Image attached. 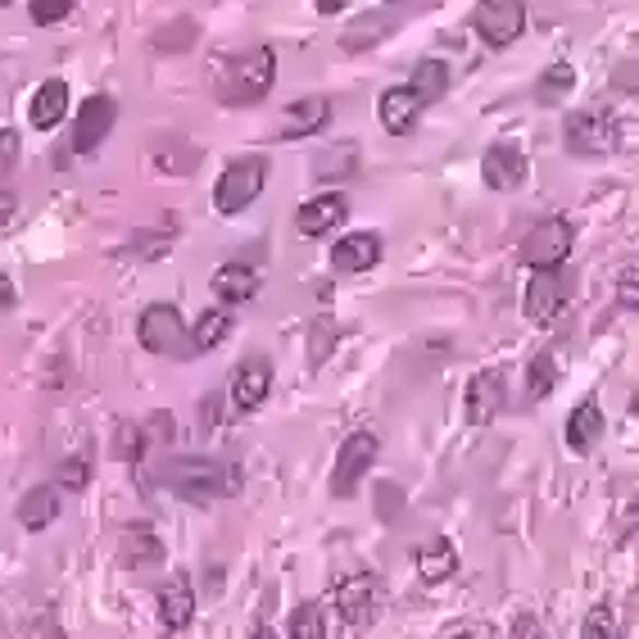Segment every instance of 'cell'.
Here are the masks:
<instances>
[{
	"instance_id": "obj_1",
	"label": "cell",
	"mask_w": 639,
	"mask_h": 639,
	"mask_svg": "<svg viewBox=\"0 0 639 639\" xmlns=\"http://www.w3.org/2000/svg\"><path fill=\"white\" fill-rule=\"evenodd\" d=\"M272 82H277V55H272L268 46H255L246 55H236L232 64L218 73V100L223 105H255L263 100Z\"/></svg>"
},
{
	"instance_id": "obj_2",
	"label": "cell",
	"mask_w": 639,
	"mask_h": 639,
	"mask_svg": "<svg viewBox=\"0 0 639 639\" xmlns=\"http://www.w3.org/2000/svg\"><path fill=\"white\" fill-rule=\"evenodd\" d=\"M164 481L181 499H196V504H213L218 495H232L236 490V472L232 468H218V463H204V459H181V463H168L164 468Z\"/></svg>"
},
{
	"instance_id": "obj_3",
	"label": "cell",
	"mask_w": 639,
	"mask_h": 639,
	"mask_svg": "<svg viewBox=\"0 0 639 639\" xmlns=\"http://www.w3.org/2000/svg\"><path fill=\"white\" fill-rule=\"evenodd\" d=\"M263 181H268V159L263 155H246V159L227 164L218 187H213V209H218L223 218H236L240 209H250L263 196Z\"/></svg>"
},
{
	"instance_id": "obj_4",
	"label": "cell",
	"mask_w": 639,
	"mask_h": 639,
	"mask_svg": "<svg viewBox=\"0 0 639 639\" xmlns=\"http://www.w3.org/2000/svg\"><path fill=\"white\" fill-rule=\"evenodd\" d=\"M141 345L150 354H164V358H191L196 345H191V327L181 322V313L173 304H150L141 313Z\"/></svg>"
},
{
	"instance_id": "obj_5",
	"label": "cell",
	"mask_w": 639,
	"mask_h": 639,
	"mask_svg": "<svg viewBox=\"0 0 639 639\" xmlns=\"http://www.w3.org/2000/svg\"><path fill=\"white\" fill-rule=\"evenodd\" d=\"M617 118L607 109H576L563 123V141L571 155H613L617 150Z\"/></svg>"
},
{
	"instance_id": "obj_6",
	"label": "cell",
	"mask_w": 639,
	"mask_h": 639,
	"mask_svg": "<svg viewBox=\"0 0 639 639\" xmlns=\"http://www.w3.org/2000/svg\"><path fill=\"white\" fill-rule=\"evenodd\" d=\"M472 27H476V37L485 46H512L517 37H522V27H526V5L522 0H481V5L472 10Z\"/></svg>"
},
{
	"instance_id": "obj_7",
	"label": "cell",
	"mask_w": 639,
	"mask_h": 639,
	"mask_svg": "<svg viewBox=\"0 0 639 639\" xmlns=\"http://www.w3.org/2000/svg\"><path fill=\"white\" fill-rule=\"evenodd\" d=\"M576 227L567 218H544L522 236V263L526 268H563L571 255Z\"/></svg>"
},
{
	"instance_id": "obj_8",
	"label": "cell",
	"mask_w": 639,
	"mask_h": 639,
	"mask_svg": "<svg viewBox=\"0 0 639 639\" xmlns=\"http://www.w3.org/2000/svg\"><path fill=\"white\" fill-rule=\"evenodd\" d=\"M377 436L372 431H354L345 445H341V453H336V472H331V490H336L341 499H350L358 485H363V472H368L372 463H377Z\"/></svg>"
},
{
	"instance_id": "obj_9",
	"label": "cell",
	"mask_w": 639,
	"mask_h": 639,
	"mask_svg": "<svg viewBox=\"0 0 639 639\" xmlns=\"http://www.w3.org/2000/svg\"><path fill=\"white\" fill-rule=\"evenodd\" d=\"M567 286H571L567 272H558V268H535V277H531V286H526V299H522L526 318H531V322H554L558 309L567 304V295H571Z\"/></svg>"
},
{
	"instance_id": "obj_10",
	"label": "cell",
	"mask_w": 639,
	"mask_h": 639,
	"mask_svg": "<svg viewBox=\"0 0 639 639\" xmlns=\"http://www.w3.org/2000/svg\"><path fill=\"white\" fill-rule=\"evenodd\" d=\"M118 123V105L109 96H91L82 109H78V123H73V155H91Z\"/></svg>"
},
{
	"instance_id": "obj_11",
	"label": "cell",
	"mask_w": 639,
	"mask_h": 639,
	"mask_svg": "<svg viewBox=\"0 0 639 639\" xmlns=\"http://www.w3.org/2000/svg\"><path fill=\"white\" fill-rule=\"evenodd\" d=\"M331 607H336V617L345 626H368L372 613H377L372 576H345V581H336V590H331Z\"/></svg>"
},
{
	"instance_id": "obj_12",
	"label": "cell",
	"mask_w": 639,
	"mask_h": 639,
	"mask_svg": "<svg viewBox=\"0 0 639 639\" xmlns=\"http://www.w3.org/2000/svg\"><path fill=\"white\" fill-rule=\"evenodd\" d=\"M481 177H485V187H490V191H517L526 181L522 145H512V141L490 145V150H485V159H481Z\"/></svg>"
},
{
	"instance_id": "obj_13",
	"label": "cell",
	"mask_w": 639,
	"mask_h": 639,
	"mask_svg": "<svg viewBox=\"0 0 639 639\" xmlns=\"http://www.w3.org/2000/svg\"><path fill=\"white\" fill-rule=\"evenodd\" d=\"M345 213H350V200H345L341 191H322V196H313L309 204H299L295 232H299V236H327L331 227L345 223Z\"/></svg>"
},
{
	"instance_id": "obj_14",
	"label": "cell",
	"mask_w": 639,
	"mask_h": 639,
	"mask_svg": "<svg viewBox=\"0 0 639 639\" xmlns=\"http://www.w3.org/2000/svg\"><path fill=\"white\" fill-rule=\"evenodd\" d=\"M268 390H272V363L268 358H246L232 377V404L240 413H255L268 400Z\"/></svg>"
},
{
	"instance_id": "obj_15",
	"label": "cell",
	"mask_w": 639,
	"mask_h": 639,
	"mask_svg": "<svg viewBox=\"0 0 639 639\" xmlns=\"http://www.w3.org/2000/svg\"><path fill=\"white\" fill-rule=\"evenodd\" d=\"M504 400H508L504 372H499V368H485V372H476V377H472V386H468V417H472L476 426L495 422V417H499V409H504Z\"/></svg>"
},
{
	"instance_id": "obj_16",
	"label": "cell",
	"mask_w": 639,
	"mask_h": 639,
	"mask_svg": "<svg viewBox=\"0 0 639 639\" xmlns=\"http://www.w3.org/2000/svg\"><path fill=\"white\" fill-rule=\"evenodd\" d=\"M377 263H381V236H372V232H350L331 250V268L336 272H368Z\"/></svg>"
},
{
	"instance_id": "obj_17",
	"label": "cell",
	"mask_w": 639,
	"mask_h": 639,
	"mask_svg": "<svg viewBox=\"0 0 639 639\" xmlns=\"http://www.w3.org/2000/svg\"><path fill=\"white\" fill-rule=\"evenodd\" d=\"M417 114H422V100L413 96L409 86H390V91H381V100H377V118H381V128H386L390 137H404V132H413Z\"/></svg>"
},
{
	"instance_id": "obj_18",
	"label": "cell",
	"mask_w": 639,
	"mask_h": 639,
	"mask_svg": "<svg viewBox=\"0 0 639 639\" xmlns=\"http://www.w3.org/2000/svg\"><path fill=\"white\" fill-rule=\"evenodd\" d=\"M64 114H69V86L59 82V78L42 82L33 105H27V123H33L37 132H50V128L64 123Z\"/></svg>"
},
{
	"instance_id": "obj_19",
	"label": "cell",
	"mask_w": 639,
	"mask_h": 639,
	"mask_svg": "<svg viewBox=\"0 0 639 639\" xmlns=\"http://www.w3.org/2000/svg\"><path fill=\"white\" fill-rule=\"evenodd\" d=\"M259 291H263V277L250 263H223L218 272H213V295H218L223 304H250Z\"/></svg>"
},
{
	"instance_id": "obj_20",
	"label": "cell",
	"mask_w": 639,
	"mask_h": 639,
	"mask_svg": "<svg viewBox=\"0 0 639 639\" xmlns=\"http://www.w3.org/2000/svg\"><path fill=\"white\" fill-rule=\"evenodd\" d=\"M603 431H607L603 409H599L594 400L576 404V409H571V417H567V449H571V453H590V449L603 440Z\"/></svg>"
},
{
	"instance_id": "obj_21",
	"label": "cell",
	"mask_w": 639,
	"mask_h": 639,
	"mask_svg": "<svg viewBox=\"0 0 639 639\" xmlns=\"http://www.w3.org/2000/svg\"><path fill=\"white\" fill-rule=\"evenodd\" d=\"M159 622L168 630H187L196 622V590H191V581H168L159 590Z\"/></svg>"
},
{
	"instance_id": "obj_22",
	"label": "cell",
	"mask_w": 639,
	"mask_h": 639,
	"mask_svg": "<svg viewBox=\"0 0 639 639\" xmlns=\"http://www.w3.org/2000/svg\"><path fill=\"white\" fill-rule=\"evenodd\" d=\"M413 563H417V576L422 581H449L453 571H459V549H453L449 540H426L422 549L413 554Z\"/></svg>"
},
{
	"instance_id": "obj_23",
	"label": "cell",
	"mask_w": 639,
	"mask_h": 639,
	"mask_svg": "<svg viewBox=\"0 0 639 639\" xmlns=\"http://www.w3.org/2000/svg\"><path fill=\"white\" fill-rule=\"evenodd\" d=\"M327 118H331V105L322 96H309V100H299L291 105V114L282 118V137L286 141H299V137H313L327 128Z\"/></svg>"
},
{
	"instance_id": "obj_24",
	"label": "cell",
	"mask_w": 639,
	"mask_h": 639,
	"mask_svg": "<svg viewBox=\"0 0 639 639\" xmlns=\"http://www.w3.org/2000/svg\"><path fill=\"white\" fill-rule=\"evenodd\" d=\"M55 517H59V490H55V485H37V490H27L19 499V522L27 531H46Z\"/></svg>"
},
{
	"instance_id": "obj_25",
	"label": "cell",
	"mask_w": 639,
	"mask_h": 639,
	"mask_svg": "<svg viewBox=\"0 0 639 639\" xmlns=\"http://www.w3.org/2000/svg\"><path fill=\"white\" fill-rule=\"evenodd\" d=\"M358 164H363L358 145H354V141H341V145H331L327 155L313 159V177H318V181H350V177L358 173Z\"/></svg>"
},
{
	"instance_id": "obj_26",
	"label": "cell",
	"mask_w": 639,
	"mask_h": 639,
	"mask_svg": "<svg viewBox=\"0 0 639 639\" xmlns=\"http://www.w3.org/2000/svg\"><path fill=\"white\" fill-rule=\"evenodd\" d=\"M409 91L422 105H436L449 91V69L440 64V59H422V64L413 69V78H409Z\"/></svg>"
},
{
	"instance_id": "obj_27",
	"label": "cell",
	"mask_w": 639,
	"mask_h": 639,
	"mask_svg": "<svg viewBox=\"0 0 639 639\" xmlns=\"http://www.w3.org/2000/svg\"><path fill=\"white\" fill-rule=\"evenodd\" d=\"M164 558V544L150 526H128L123 531V563L128 567H155Z\"/></svg>"
},
{
	"instance_id": "obj_28",
	"label": "cell",
	"mask_w": 639,
	"mask_h": 639,
	"mask_svg": "<svg viewBox=\"0 0 639 639\" xmlns=\"http://www.w3.org/2000/svg\"><path fill=\"white\" fill-rule=\"evenodd\" d=\"M390 27H394L390 14H363V19H354L345 33H341V46L345 50H368V46H377L390 33Z\"/></svg>"
},
{
	"instance_id": "obj_29",
	"label": "cell",
	"mask_w": 639,
	"mask_h": 639,
	"mask_svg": "<svg viewBox=\"0 0 639 639\" xmlns=\"http://www.w3.org/2000/svg\"><path fill=\"white\" fill-rule=\"evenodd\" d=\"M227 336H232V318H227L223 309H209V313H200V322L191 327V345H196V354L218 350Z\"/></svg>"
},
{
	"instance_id": "obj_30",
	"label": "cell",
	"mask_w": 639,
	"mask_h": 639,
	"mask_svg": "<svg viewBox=\"0 0 639 639\" xmlns=\"http://www.w3.org/2000/svg\"><path fill=\"white\" fill-rule=\"evenodd\" d=\"M114 459L118 463H141L145 459V426L118 422V431H114Z\"/></svg>"
},
{
	"instance_id": "obj_31",
	"label": "cell",
	"mask_w": 639,
	"mask_h": 639,
	"mask_svg": "<svg viewBox=\"0 0 639 639\" xmlns=\"http://www.w3.org/2000/svg\"><path fill=\"white\" fill-rule=\"evenodd\" d=\"M196 37H200V27H196V19H177V23H164L159 33H155V50H191L196 46Z\"/></svg>"
},
{
	"instance_id": "obj_32",
	"label": "cell",
	"mask_w": 639,
	"mask_h": 639,
	"mask_svg": "<svg viewBox=\"0 0 639 639\" xmlns=\"http://www.w3.org/2000/svg\"><path fill=\"white\" fill-rule=\"evenodd\" d=\"M554 381H558L554 354H535L531 358V372H526V394H531V400H544V394L554 390Z\"/></svg>"
},
{
	"instance_id": "obj_33",
	"label": "cell",
	"mask_w": 639,
	"mask_h": 639,
	"mask_svg": "<svg viewBox=\"0 0 639 639\" xmlns=\"http://www.w3.org/2000/svg\"><path fill=\"white\" fill-rule=\"evenodd\" d=\"M291 635H295V639H322V635H327L322 607H318V603H299L295 613H291Z\"/></svg>"
},
{
	"instance_id": "obj_34",
	"label": "cell",
	"mask_w": 639,
	"mask_h": 639,
	"mask_svg": "<svg viewBox=\"0 0 639 639\" xmlns=\"http://www.w3.org/2000/svg\"><path fill=\"white\" fill-rule=\"evenodd\" d=\"M571 86H576V69H571V64H554L549 73L540 78V86H535V91H540V100H544V105H558Z\"/></svg>"
},
{
	"instance_id": "obj_35",
	"label": "cell",
	"mask_w": 639,
	"mask_h": 639,
	"mask_svg": "<svg viewBox=\"0 0 639 639\" xmlns=\"http://www.w3.org/2000/svg\"><path fill=\"white\" fill-rule=\"evenodd\" d=\"M331 345H336V322H331V318L313 322V331H309V363H313V368L331 354Z\"/></svg>"
},
{
	"instance_id": "obj_36",
	"label": "cell",
	"mask_w": 639,
	"mask_h": 639,
	"mask_svg": "<svg viewBox=\"0 0 639 639\" xmlns=\"http://www.w3.org/2000/svg\"><path fill=\"white\" fill-rule=\"evenodd\" d=\"M73 5H78V0H33V5H27V14H33L37 27H50V23H59V19H69Z\"/></svg>"
},
{
	"instance_id": "obj_37",
	"label": "cell",
	"mask_w": 639,
	"mask_h": 639,
	"mask_svg": "<svg viewBox=\"0 0 639 639\" xmlns=\"http://www.w3.org/2000/svg\"><path fill=\"white\" fill-rule=\"evenodd\" d=\"M581 635H585V639H617V617H613V607H607V603H599L594 613L585 617Z\"/></svg>"
},
{
	"instance_id": "obj_38",
	"label": "cell",
	"mask_w": 639,
	"mask_h": 639,
	"mask_svg": "<svg viewBox=\"0 0 639 639\" xmlns=\"http://www.w3.org/2000/svg\"><path fill=\"white\" fill-rule=\"evenodd\" d=\"M86 481H91V468H86V459H69L64 468H59V485H64V490H86Z\"/></svg>"
},
{
	"instance_id": "obj_39",
	"label": "cell",
	"mask_w": 639,
	"mask_h": 639,
	"mask_svg": "<svg viewBox=\"0 0 639 639\" xmlns=\"http://www.w3.org/2000/svg\"><path fill=\"white\" fill-rule=\"evenodd\" d=\"M14 159H19V132H14V128H5V132H0V181L10 177Z\"/></svg>"
},
{
	"instance_id": "obj_40",
	"label": "cell",
	"mask_w": 639,
	"mask_h": 639,
	"mask_svg": "<svg viewBox=\"0 0 639 639\" xmlns=\"http://www.w3.org/2000/svg\"><path fill=\"white\" fill-rule=\"evenodd\" d=\"M200 422H204V431H213V426L223 422V394H204L200 400Z\"/></svg>"
},
{
	"instance_id": "obj_41",
	"label": "cell",
	"mask_w": 639,
	"mask_h": 639,
	"mask_svg": "<svg viewBox=\"0 0 639 639\" xmlns=\"http://www.w3.org/2000/svg\"><path fill=\"white\" fill-rule=\"evenodd\" d=\"M19 213V200H14V191H5L0 187V227H10V218Z\"/></svg>"
},
{
	"instance_id": "obj_42",
	"label": "cell",
	"mask_w": 639,
	"mask_h": 639,
	"mask_svg": "<svg viewBox=\"0 0 639 639\" xmlns=\"http://www.w3.org/2000/svg\"><path fill=\"white\" fill-rule=\"evenodd\" d=\"M150 426L159 431V440H173V417L168 413H155V417H150Z\"/></svg>"
},
{
	"instance_id": "obj_43",
	"label": "cell",
	"mask_w": 639,
	"mask_h": 639,
	"mask_svg": "<svg viewBox=\"0 0 639 639\" xmlns=\"http://www.w3.org/2000/svg\"><path fill=\"white\" fill-rule=\"evenodd\" d=\"M622 299H626V309H635V268H626V277H622Z\"/></svg>"
},
{
	"instance_id": "obj_44",
	"label": "cell",
	"mask_w": 639,
	"mask_h": 639,
	"mask_svg": "<svg viewBox=\"0 0 639 639\" xmlns=\"http://www.w3.org/2000/svg\"><path fill=\"white\" fill-rule=\"evenodd\" d=\"M10 304H14V282L0 272V309H10Z\"/></svg>"
},
{
	"instance_id": "obj_45",
	"label": "cell",
	"mask_w": 639,
	"mask_h": 639,
	"mask_svg": "<svg viewBox=\"0 0 639 639\" xmlns=\"http://www.w3.org/2000/svg\"><path fill=\"white\" fill-rule=\"evenodd\" d=\"M350 10V0H318V14H341Z\"/></svg>"
},
{
	"instance_id": "obj_46",
	"label": "cell",
	"mask_w": 639,
	"mask_h": 639,
	"mask_svg": "<svg viewBox=\"0 0 639 639\" xmlns=\"http://www.w3.org/2000/svg\"><path fill=\"white\" fill-rule=\"evenodd\" d=\"M0 5H10V0H0Z\"/></svg>"
},
{
	"instance_id": "obj_47",
	"label": "cell",
	"mask_w": 639,
	"mask_h": 639,
	"mask_svg": "<svg viewBox=\"0 0 639 639\" xmlns=\"http://www.w3.org/2000/svg\"><path fill=\"white\" fill-rule=\"evenodd\" d=\"M386 5H394V0H386Z\"/></svg>"
}]
</instances>
